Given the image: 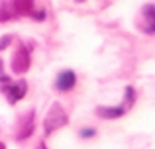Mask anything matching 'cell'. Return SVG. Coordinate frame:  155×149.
<instances>
[{"instance_id":"cell-1","label":"cell","mask_w":155,"mask_h":149,"mask_svg":"<svg viewBox=\"0 0 155 149\" xmlns=\"http://www.w3.org/2000/svg\"><path fill=\"white\" fill-rule=\"evenodd\" d=\"M67 122H69L67 112H65L63 108L55 102L49 108L47 116H45V122H43V131H45V135H51L53 131H57V130H61L63 126H67Z\"/></svg>"},{"instance_id":"cell-2","label":"cell","mask_w":155,"mask_h":149,"mask_svg":"<svg viewBox=\"0 0 155 149\" xmlns=\"http://www.w3.org/2000/svg\"><path fill=\"white\" fill-rule=\"evenodd\" d=\"M0 90L6 94L8 102H18V100H22L24 96H26L28 92V84L26 80H18V83H12L8 76H2L0 79Z\"/></svg>"},{"instance_id":"cell-3","label":"cell","mask_w":155,"mask_h":149,"mask_svg":"<svg viewBox=\"0 0 155 149\" xmlns=\"http://www.w3.org/2000/svg\"><path fill=\"white\" fill-rule=\"evenodd\" d=\"M137 28L147 35H151L155 31V6L153 4H145L141 8V14L137 18Z\"/></svg>"},{"instance_id":"cell-4","label":"cell","mask_w":155,"mask_h":149,"mask_svg":"<svg viewBox=\"0 0 155 149\" xmlns=\"http://www.w3.org/2000/svg\"><path fill=\"white\" fill-rule=\"evenodd\" d=\"M30 65H31L30 51L26 49V45H20L18 53L12 57V71H16V73H26V71L30 69Z\"/></svg>"},{"instance_id":"cell-5","label":"cell","mask_w":155,"mask_h":149,"mask_svg":"<svg viewBox=\"0 0 155 149\" xmlns=\"http://www.w3.org/2000/svg\"><path fill=\"white\" fill-rule=\"evenodd\" d=\"M75 84H77V75L73 73L71 69L61 71V73L57 75V79H55V88L61 90V92H69Z\"/></svg>"},{"instance_id":"cell-6","label":"cell","mask_w":155,"mask_h":149,"mask_svg":"<svg viewBox=\"0 0 155 149\" xmlns=\"http://www.w3.org/2000/svg\"><path fill=\"white\" fill-rule=\"evenodd\" d=\"M31 134H34V110H30V112H28V114L22 118L20 128H18V134H16V139L24 141V139H28Z\"/></svg>"},{"instance_id":"cell-7","label":"cell","mask_w":155,"mask_h":149,"mask_svg":"<svg viewBox=\"0 0 155 149\" xmlns=\"http://www.w3.org/2000/svg\"><path fill=\"white\" fill-rule=\"evenodd\" d=\"M96 114H98L100 118H104V120H116V118H122V116L126 114V110H124V106H116V108L100 106L98 110H96Z\"/></svg>"},{"instance_id":"cell-8","label":"cell","mask_w":155,"mask_h":149,"mask_svg":"<svg viewBox=\"0 0 155 149\" xmlns=\"http://www.w3.org/2000/svg\"><path fill=\"white\" fill-rule=\"evenodd\" d=\"M124 108L126 112L130 110V108L134 106V102H136V90H134V86H126V98H124Z\"/></svg>"},{"instance_id":"cell-9","label":"cell","mask_w":155,"mask_h":149,"mask_svg":"<svg viewBox=\"0 0 155 149\" xmlns=\"http://www.w3.org/2000/svg\"><path fill=\"white\" fill-rule=\"evenodd\" d=\"M94 135H96L94 128H84V130L81 131V138H83V139H91V138H94Z\"/></svg>"},{"instance_id":"cell-10","label":"cell","mask_w":155,"mask_h":149,"mask_svg":"<svg viewBox=\"0 0 155 149\" xmlns=\"http://www.w3.org/2000/svg\"><path fill=\"white\" fill-rule=\"evenodd\" d=\"M10 39H12V37H10V35H6V37H2V43H0V51H2V49H4V47H6V45H8V43H10Z\"/></svg>"},{"instance_id":"cell-11","label":"cell","mask_w":155,"mask_h":149,"mask_svg":"<svg viewBox=\"0 0 155 149\" xmlns=\"http://www.w3.org/2000/svg\"><path fill=\"white\" fill-rule=\"evenodd\" d=\"M38 149H47V147H45V143H39V145H38Z\"/></svg>"},{"instance_id":"cell-12","label":"cell","mask_w":155,"mask_h":149,"mask_svg":"<svg viewBox=\"0 0 155 149\" xmlns=\"http://www.w3.org/2000/svg\"><path fill=\"white\" fill-rule=\"evenodd\" d=\"M0 149H6V145H4V143H2V141H0Z\"/></svg>"},{"instance_id":"cell-13","label":"cell","mask_w":155,"mask_h":149,"mask_svg":"<svg viewBox=\"0 0 155 149\" xmlns=\"http://www.w3.org/2000/svg\"><path fill=\"white\" fill-rule=\"evenodd\" d=\"M77 2H83V0H77Z\"/></svg>"}]
</instances>
